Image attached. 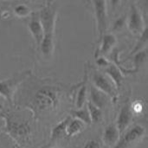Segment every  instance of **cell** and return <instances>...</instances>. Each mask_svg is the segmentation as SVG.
<instances>
[{
    "label": "cell",
    "mask_w": 148,
    "mask_h": 148,
    "mask_svg": "<svg viewBox=\"0 0 148 148\" xmlns=\"http://www.w3.org/2000/svg\"><path fill=\"white\" fill-rule=\"evenodd\" d=\"M61 101V89L55 85L43 84L35 90L29 101L24 105L29 109L33 116L45 112H53L57 109Z\"/></svg>",
    "instance_id": "6da1fadb"
},
{
    "label": "cell",
    "mask_w": 148,
    "mask_h": 148,
    "mask_svg": "<svg viewBox=\"0 0 148 148\" xmlns=\"http://www.w3.org/2000/svg\"><path fill=\"white\" fill-rule=\"evenodd\" d=\"M57 4L54 2H46L38 12L43 29V38L39 46L42 56L51 57L55 49V29L57 17Z\"/></svg>",
    "instance_id": "7a4b0ae2"
},
{
    "label": "cell",
    "mask_w": 148,
    "mask_h": 148,
    "mask_svg": "<svg viewBox=\"0 0 148 148\" xmlns=\"http://www.w3.org/2000/svg\"><path fill=\"white\" fill-rule=\"evenodd\" d=\"M5 122L7 134L18 144H25L29 141L31 135V126L29 121L15 114L10 111L1 113Z\"/></svg>",
    "instance_id": "3957f363"
},
{
    "label": "cell",
    "mask_w": 148,
    "mask_h": 148,
    "mask_svg": "<svg viewBox=\"0 0 148 148\" xmlns=\"http://www.w3.org/2000/svg\"><path fill=\"white\" fill-rule=\"evenodd\" d=\"M30 70H25L14 75L10 78L0 81V95L10 105H13L14 97L17 88L30 75Z\"/></svg>",
    "instance_id": "277c9868"
},
{
    "label": "cell",
    "mask_w": 148,
    "mask_h": 148,
    "mask_svg": "<svg viewBox=\"0 0 148 148\" xmlns=\"http://www.w3.org/2000/svg\"><path fill=\"white\" fill-rule=\"evenodd\" d=\"M147 134L146 128L140 125H134L121 134L116 145L113 148H131L140 142Z\"/></svg>",
    "instance_id": "5b68a950"
},
{
    "label": "cell",
    "mask_w": 148,
    "mask_h": 148,
    "mask_svg": "<svg viewBox=\"0 0 148 148\" xmlns=\"http://www.w3.org/2000/svg\"><path fill=\"white\" fill-rule=\"evenodd\" d=\"M92 85L98 90L107 95L113 102L117 101V90L112 81L103 73L95 70L91 74Z\"/></svg>",
    "instance_id": "8992f818"
},
{
    "label": "cell",
    "mask_w": 148,
    "mask_h": 148,
    "mask_svg": "<svg viewBox=\"0 0 148 148\" xmlns=\"http://www.w3.org/2000/svg\"><path fill=\"white\" fill-rule=\"evenodd\" d=\"M91 4L96 23L98 42H100L101 37L106 34L108 28V4L105 1H93Z\"/></svg>",
    "instance_id": "52a82bcc"
},
{
    "label": "cell",
    "mask_w": 148,
    "mask_h": 148,
    "mask_svg": "<svg viewBox=\"0 0 148 148\" xmlns=\"http://www.w3.org/2000/svg\"><path fill=\"white\" fill-rule=\"evenodd\" d=\"M127 24L128 29L134 35H140L146 27L142 14L134 3H131L130 4V10L127 17Z\"/></svg>",
    "instance_id": "ba28073f"
},
{
    "label": "cell",
    "mask_w": 148,
    "mask_h": 148,
    "mask_svg": "<svg viewBox=\"0 0 148 148\" xmlns=\"http://www.w3.org/2000/svg\"><path fill=\"white\" fill-rule=\"evenodd\" d=\"M134 114L131 108V103L127 100L121 108V110L119 112L117 120H116V127L120 132V134H123L132 124L134 121Z\"/></svg>",
    "instance_id": "9c48e42d"
},
{
    "label": "cell",
    "mask_w": 148,
    "mask_h": 148,
    "mask_svg": "<svg viewBox=\"0 0 148 148\" xmlns=\"http://www.w3.org/2000/svg\"><path fill=\"white\" fill-rule=\"evenodd\" d=\"M28 28L32 37L35 40V42L39 47L43 38V29L40 21L38 12H33L30 14V19L28 24Z\"/></svg>",
    "instance_id": "30bf717a"
},
{
    "label": "cell",
    "mask_w": 148,
    "mask_h": 148,
    "mask_svg": "<svg viewBox=\"0 0 148 148\" xmlns=\"http://www.w3.org/2000/svg\"><path fill=\"white\" fill-rule=\"evenodd\" d=\"M100 42L101 46L99 49H96L95 53V58L108 55L115 48V45L117 43V38L112 33H106L100 40Z\"/></svg>",
    "instance_id": "8fae6325"
},
{
    "label": "cell",
    "mask_w": 148,
    "mask_h": 148,
    "mask_svg": "<svg viewBox=\"0 0 148 148\" xmlns=\"http://www.w3.org/2000/svg\"><path fill=\"white\" fill-rule=\"evenodd\" d=\"M121 134L115 125V123L109 124L103 132L102 141L104 145L108 148H113L120 139Z\"/></svg>",
    "instance_id": "7c38bea8"
},
{
    "label": "cell",
    "mask_w": 148,
    "mask_h": 148,
    "mask_svg": "<svg viewBox=\"0 0 148 148\" xmlns=\"http://www.w3.org/2000/svg\"><path fill=\"white\" fill-rule=\"evenodd\" d=\"M110 98L104 93L98 90L92 84L89 86V101L93 105L99 108L100 109L105 108L107 104L109 102Z\"/></svg>",
    "instance_id": "4fadbf2b"
},
{
    "label": "cell",
    "mask_w": 148,
    "mask_h": 148,
    "mask_svg": "<svg viewBox=\"0 0 148 148\" xmlns=\"http://www.w3.org/2000/svg\"><path fill=\"white\" fill-rule=\"evenodd\" d=\"M88 68L87 66L85 67V71H84V77L82 82H81V86L78 88V91L76 93V97H75V106L77 109L82 108L85 107V103L87 102L88 99Z\"/></svg>",
    "instance_id": "5bb4252c"
},
{
    "label": "cell",
    "mask_w": 148,
    "mask_h": 148,
    "mask_svg": "<svg viewBox=\"0 0 148 148\" xmlns=\"http://www.w3.org/2000/svg\"><path fill=\"white\" fill-rule=\"evenodd\" d=\"M103 71L106 74V75L112 81L116 90L120 91L121 88V86H122V82L125 77V75L122 74V72L115 65H114L111 62L107 68L104 69Z\"/></svg>",
    "instance_id": "9a60e30c"
},
{
    "label": "cell",
    "mask_w": 148,
    "mask_h": 148,
    "mask_svg": "<svg viewBox=\"0 0 148 148\" xmlns=\"http://www.w3.org/2000/svg\"><path fill=\"white\" fill-rule=\"evenodd\" d=\"M72 119L71 116H67L65 119L61 121L59 123L55 125L52 129H51V134H50V140H56L61 138H62L66 134V129L69 122Z\"/></svg>",
    "instance_id": "2e32d148"
},
{
    "label": "cell",
    "mask_w": 148,
    "mask_h": 148,
    "mask_svg": "<svg viewBox=\"0 0 148 148\" xmlns=\"http://www.w3.org/2000/svg\"><path fill=\"white\" fill-rule=\"evenodd\" d=\"M86 125L79 120L71 119L69 122L66 129V135L69 137H73L77 135L78 134L82 133L85 129Z\"/></svg>",
    "instance_id": "e0dca14e"
},
{
    "label": "cell",
    "mask_w": 148,
    "mask_h": 148,
    "mask_svg": "<svg viewBox=\"0 0 148 148\" xmlns=\"http://www.w3.org/2000/svg\"><path fill=\"white\" fill-rule=\"evenodd\" d=\"M71 117H73L74 119L81 121L85 125H91L92 124L91 119L89 116V113H88L87 107H83V108L76 109V110H72L71 111Z\"/></svg>",
    "instance_id": "ac0fdd59"
},
{
    "label": "cell",
    "mask_w": 148,
    "mask_h": 148,
    "mask_svg": "<svg viewBox=\"0 0 148 148\" xmlns=\"http://www.w3.org/2000/svg\"><path fill=\"white\" fill-rule=\"evenodd\" d=\"M133 61H134V69L133 70L134 71V73L139 72L140 67L146 63V62L147 61V49H142L137 53H135L134 55H133Z\"/></svg>",
    "instance_id": "d6986e66"
},
{
    "label": "cell",
    "mask_w": 148,
    "mask_h": 148,
    "mask_svg": "<svg viewBox=\"0 0 148 148\" xmlns=\"http://www.w3.org/2000/svg\"><path fill=\"white\" fill-rule=\"evenodd\" d=\"M87 108L89 113V116L91 119L92 123H99L103 119V112L99 108L93 105L90 101H88L87 103Z\"/></svg>",
    "instance_id": "ffe728a7"
},
{
    "label": "cell",
    "mask_w": 148,
    "mask_h": 148,
    "mask_svg": "<svg viewBox=\"0 0 148 148\" xmlns=\"http://www.w3.org/2000/svg\"><path fill=\"white\" fill-rule=\"evenodd\" d=\"M140 36V38H139V40H138V42H137L136 45L134 46V49L132 50V52H131L130 56H133V55H134L135 53H137V52H139V51H140V50H142V49H145L146 46L147 45V38H148L147 25H146L145 29H143L142 33H141Z\"/></svg>",
    "instance_id": "44dd1931"
},
{
    "label": "cell",
    "mask_w": 148,
    "mask_h": 148,
    "mask_svg": "<svg viewBox=\"0 0 148 148\" xmlns=\"http://www.w3.org/2000/svg\"><path fill=\"white\" fill-rule=\"evenodd\" d=\"M14 13L18 17H26V16H30L31 11H30L29 8L27 5H25L24 3H19L15 6Z\"/></svg>",
    "instance_id": "7402d4cb"
},
{
    "label": "cell",
    "mask_w": 148,
    "mask_h": 148,
    "mask_svg": "<svg viewBox=\"0 0 148 148\" xmlns=\"http://www.w3.org/2000/svg\"><path fill=\"white\" fill-rule=\"evenodd\" d=\"M127 15H123L121 16V17L117 18L114 23V26H113V30L115 31V30H120L121 29L125 24H127Z\"/></svg>",
    "instance_id": "603a6c76"
},
{
    "label": "cell",
    "mask_w": 148,
    "mask_h": 148,
    "mask_svg": "<svg viewBox=\"0 0 148 148\" xmlns=\"http://www.w3.org/2000/svg\"><path fill=\"white\" fill-rule=\"evenodd\" d=\"M95 63L101 67V68H107L109 64H110V62L108 61V58H106L105 56H99L97 58H95Z\"/></svg>",
    "instance_id": "cb8c5ba5"
},
{
    "label": "cell",
    "mask_w": 148,
    "mask_h": 148,
    "mask_svg": "<svg viewBox=\"0 0 148 148\" xmlns=\"http://www.w3.org/2000/svg\"><path fill=\"white\" fill-rule=\"evenodd\" d=\"M131 108H132L134 114H140L143 111L144 104H142L140 101H136L135 102L131 104Z\"/></svg>",
    "instance_id": "d4e9b609"
},
{
    "label": "cell",
    "mask_w": 148,
    "mask_h": 148,
    "mask_svg": "<svg viewBox=\"0 0 148 148\" xmlns=\"http://www.w3.org/2000/svg\"><path fill=\"white\" fill-rule=\"evenodd\" d=\"M83 148H101V143L95 140V139H93V140H88Z\"/></svg>",
    "instance_id": "484cf974"
},
{
    "label": "cell",
    "mask_w": 148,
    "mask_h": 148,
    "mask_svg": "<svg viewBox=\"0 0 148 148\" xmlns=\"http://www.w3.org/2000/svg\"><path fill=\"white\" fill-rule=\"evenodd\" d=\"M50 148H59V147H50Z\"/></svg>",
    "instance_id": "4316f807"
}]
</instances>
